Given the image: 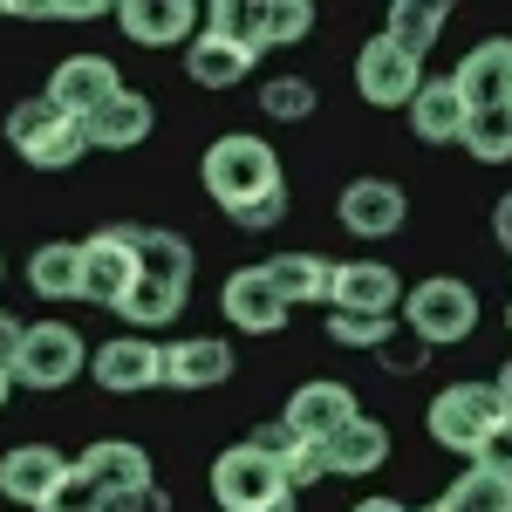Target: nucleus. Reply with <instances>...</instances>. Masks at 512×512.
Returning a JSON list of instances; mask_svg holds the SVG:
<instances>
[{
	"instance_id": "a19ab883",
	"label": "nucleus",
	"mask_w": 512,
	"mask_h": 512,
	"mask_svg": "<svg viewBox=\"0 0 512 512\" xmlns=\"http://www.w3.org/2000/svg\"><path fill=\"white\" fill-rule=\"evenodd\" d=\"M21 335H28L21 321H14V315H0V369H7V376H14V355H21Z\"/></svg>"
},
{
	"instance_id": "473e14b6",
	"label": "nucleus",
	"mask_w": 512,
	"mask_h": 512,
	"mask_svg": "<svg viewBox=\"0 0 512 512\" xmlns=\"http://www.w3.org/2000/svg\"><path fill=\"white\" fill-rule=\"evenodd\" d=\"M396 335V315H328V342L342 349H383Z\"/></svg>"
},
{
	"instance_id": "ea45409f",
	"label": "nucleus",
	"mask_w": 512,
	"mask_h": 512,
	"mask_svg": "<svg viewBox=\"0 0 512 512\" xmlns=\"http://www.w3.org/2000/svg\"><path fill=\"white\" fill-rule=\"evenodd\" d=\"M103 512H171V492L164 485H137V492H110Z\"/></svg>"
},
{
	"instance_id": "de8ad7c7",
	"label": "nucleus",
	"mask_w": 512,
	"mask_h": 512,
	"mask_svg": "<svg viewBox=\"0 0 512 512\" xmlns=\"http://www.w3.org/2000/svg\"><path fill=\"white\" fill-rule=\"evenodd\" d=\"M267 512H294V492H287V499H280V506H267Z\"/></svg>"
},
{
	"instance_id": "1a4fd4ad",
	"label": "nucleus",
	"mask_w": 512,
	"mask_h": 512,
	"mask_svg": "<svg viewBox=\"0 0 512 512\" xmlns=\"http://www.w3.org/2000/svg\"><path fill=\"white\" fill-rule=\"evenodd\" d=\"M335 219H342L355 239H390V233H403V219H410V198H403V185H390V178H349L342 198H335Z\"/></svg>"
},
{
	"instance_id": "f257e3e1",
	"label": "nucleus",
	"mask_w": 512,
	"mask_h": 512,
	"mask_svg": "<svg viewBox=\"0 0 512 512\" xmlns=\"http://www.w3.org/2000/svg\"><path fill=\"white\" fill-rule=\"evenodd\" d=\"M7 151L21 164H35V171H69L76 158H89V130L41 89V96H21L7 110Z\"/></svg>"
},
{
	"instance_id": "6ab92c4d",
	"label": "nucleus",
	"mask_w": 512,
	"mask_h": 512,
	"mask_svg": "<svg viewBox=\"0 0 512 512\" xmlns=\"http://www.w3.org/2000/svg\"><path fill=\"white\" fill-rule=\"evenodd\" d=\"M233 376V349L219 335H185L164 349V390H219Z\"/></svg>"
},
{
	"instance_id": "ddd939ff",
	"label": "nucleus",
	"mask_w": 512,
	"mask_h": 512,
	"mask_svg": "<svg viewBox=\"0 0 512 512\" xmlns=\"http://www.w3.org/2000/svg\"><path fill=\"white\" fill-rule=\"evenodd\" d=\"M69 472H76V465H69L55 444H14V451L0 458V499L41 512V506H48V492H55Z\"/></svg>"
},
{
	"instance_id": "423d86ee",
	"label": "nucleus",
	"mask_w": 512,
	"mask_h": 512,
	"mask_svg": "<svg viewBox=\"0 0 512 512\" xmlns=\"http://www.w3.org/2000/svg\"><path fill=\"white\" fill-rule=\"evenodd\" d=\"M82 369H89V349L69 321H35L21 335V355H14V383L21 390H69Z\"/></svg>"
},
{
	"instance_id": "39448f33",
	"label": "nucleus",
	"mask_w": 512,
	"mask_h": 512,
	"mask_svg": "<svg viewBox=\"0 0 512 512\" xmlns=\"http://www.w3.org/2000/svg\"><path fill=\"white\" fill-rule=\"evenodd\" d=\"M431 437L444 444V451H458V458H478V444L506 424V403H499V390L492 383H451V390L431 396Z\"/></svg>"
},
{
	"instance_id": "37998d69",
	"label": "nucleus",
	"mask_w": 512,
	"mask_h": 512,
	"mask_svg": "<svg viewBox=\"0 0 512 512\" xmlns=\"http://www.w3.org/2000/svg\"><path fill=\"white\" fill-rule=\"evenodd\" d=\"M253 444H260V451H274V458H287V451H294V431H287V424H267Z\"/></svg>"
},
{
	"instance_id": "49530a36",
	"label": "nucleus",
	"mask_w": 512,
	"mask_h": 512,
	"mask_svg": "<svg viewBox=\"0 0 512 512\" xmlns=\"http://www.w3.org/2000/svg\"><path fill=\"white\" fill-rule=\"evenodd\" d=\"M7 390H14V376H7V369H0V403H7Z\"/></svg>"
},
{
	"instance_id": "2f4dec72",
	"label": "nucleus",
	"mask_w": 512,
	"mask_h": 512,
	"mask_svg": "<svg viewBox=\"0 0 512 512\" xmlns=\"http://www.w3.org/2000/svg\"><path fill=\"white\" fill-rule=\"evenodd\" d=\"M315 82L308 76H280V82H267V89H260V110H267V117L274 123H301V117H315Z\"/></svg>"
},
{
	"instance_id": "8fccbe9b",
	"label": "nucleus",
	"mask_w": 512,
	"mask_h": 512,
	"mask_svg": "<svg viewBox=\"0 0 512 512\" xmlns=\"http://www.w3.org/2000/svg\"><path fill=\"white\" fill-rule=\"evenodd\" d=\"M506 328H512V308H506Z\"/></svg>"
},
{
	"instance_id": "79ce46f5",
	"label": "nucleus",
	"mask_w": 512,
	"mask_h": 512,
	"mask_svg": "<svg viewBox=\"0 0 512 512\" xmlns=\"http://www.w3.org/2000/svg\"><path fill=\"white\" fill-rule=\"evenodd\" d=\"M492 239H499V246L512 253V192H506V198H492Z\"/></svg>"
},
{
	"instance_id": "5701e85b",
	"label": "nucleus",
	"mask_w": 512,
	"mask_h": 512,
	"mask_svg": "<svg viewBox=\"0 0 512 512\" xmlns=\"http://www.w3.org/2000/svg\"><path fill=\"white\" fill-rule=\"evenodd\" d=\"M321 451H328V478H369V472H383V458H390V431L376 417H349Z\"/></svg>"
},
{
	"instance_id": "6e6552de",
	"label": "nucleus",
	"mask_w": 512,
	"mask_h": 512,
	"mask_svg": "<svg viewBox=\"0 0 512 512\" xmlns=\"http://www.w3.org/2000/svg\"><path fill=\"white\" fill-rule=\"evenodd\" d=\"M130 287H137V246H130V226H103V233L82 239V301L123 308Z\"/></svg>"
},
{
	"instance_id": "cd10ccee",
	"label": "nucleus",
	"mask_w": 512,
	"mask_h": 512,
	"mask_svg": "<svg viewBox=\"0 0 512 512\" xmlns=\"http://www.w3.org/2000/svg\"><path fill=\"white\" fill-rule=\"evenodd\" d=\"M185 301H192V287L137 274V287L123 294V308H117V315L130 321V328H164V321H178V315H185Z\"/></svg>"
},
{
	"instance_id": "c9c22d12",
	"label": "nucleus",
	"mask_w": 512,
	"mask_h": 512,
	"mask_svg": "<svg viewBox=\"0 0 512 512\" xmlns=\"http://www.w3.org/2000/svg\"><path fill=\"white\" fill-rule=\"evenodd\" d=\"M205 28L226 41H246V48H260L253 41V7H239V0H219V7H205Z\"/></svg>"
},
{
	"instance_id": "f8f14e48",
	"label": "nucleus",
	"mask_w": 512,
	"mask_h": 512,
	"mask_svg": "<svg viewBox=\"0 0 512 512\" xmlns=\"http://www.w3.org/2000/svg\"><path fill=\"white\" fill-rule=\"evenodd\" d=\"M117 28L137 48H192L198 35H205V14H198L192 0H123L117 7Z\"/></svg>"
},
{
	"instance_id": "bb28decb",
	"label": "nucleus",
	"mask_w": 512,
	"mask_h": 512,
	"mask_svg": "<svg viewBox=\"0 0 512 512\" xmlns=\"http://www.w3.org/2000/svg\"><path fill=\"white\" fill-rule=\"evenodd\" d=\"M130 246H137V274L192 287V246L178 233H164V226H130Z\"/></svg>"
},
{
	"instance_id": "4c0bfd02",
	"label": "nucleus",
	"mask_w": 512,
	"mask_h": 512,
	"mask_svg": "<svg viewBox=\"0 0 512 512\" xmlns=\"http://www.w3.org/2000/svg\"><path fill=\"white\" fill-rule=\"evenodd\" d=\"M424 362H431V349H424L417 335H403V328H396L390 342H383V369H390V376H417Z\"/></svg>"
},
{
	"instance_id": "a18cd8bd",
	"label": "nucleus",
	"mask_w": 512,
	"mask_h": 512,
	"mask_svg": "<svg viewBox=\"0 0 512 512\" xmlns=\"http://www.w3.org/2000/svg\"><path fill=\"white\" fill-rule=\"evenodd\" d=\"M492 390H499V403H506V417H512V362L499 369V383H492Z\"/></svg>"
},
{
	"instance_id": "b1692460",
	"label": "nucleus",
	"mask_w": 512,
	"mask_h": 512,
	"mask_svg": "<svg viewBox=\"0 0 512 512\" xmlns=\"http://www.w3.org/2000/svg\"><path fill=\"white\" fill-rule=\"evenodd\" d=\"M260 267H267V280L280 287L287 308H315V301H328V287H335V260H321V253H274Z\"/></svg>"
},
{
	"instance_id": "a211bd4d",
	"label": "nucleus",
	"mask_w": 512,
	"mask_h": 512,
	"mask_svg": "<svg viewBox=\"0 0 512 512\" xmlns=\"http://www.w3.org/2000/svg\"><path fill=\"white\" fill-rule=\"evenodd\" d=\"M82 130H89V151H137V144L158 130V110H151L144 89H123V96H110Z\"/></svg>"
},
{
	"instance_id": "393cba45",
	"label": "nucleus",
	"mask_w": 512,
	"mask_h": 512,
	"mask_svg": "<svg viewBox=\"0 0 512 512\" xmlns=\"http://www.w3.org/2000/svg\"><path fill=\"white\" fill-rule=\"evenodd\" d=\"M28 287L41 301H76L82 294V246L76 239H48L28 253Z\"/></svg>"
},
{
	"instance_id": "7c9ffc66",
	"label": "nucleus",
	"mask_w": 512,
	"mask_h": 512,
	"mask_svg": "<svg viewBox=\"0 0 512 512\" xmlns=\"http://www.w3.org/2000/svg\"><path fill=\"white\" fill-rule=\"evenodd\" d=\"M465 151H472L478 164H506L512 158V103H499V110H472V123H465Z\"/></svg>"
},
{
	"instance_id": "aec40b11",
	"label": "nucleus",
	"mask_w": 512,
	"mask_h": 512,
	"mask_svg": "<svg viewBox=\"0 0 512 512\" xmlns=\"http://www.w3.org/2000/svg\"><path fill=\"white\" fill-rule=\"evenodd\" d=\"M465 123H472V103L458 96L451 76H424L417 103H410V130L424 144H465Z\"/></svg>"
},
{
	"instance_id": "9d476101",
	"label": "nucleus",
	"mask_w": 512,
	"mask_h": 512,
	"mask_svg": "<svg viewBox=\"0 0 512 512\" xmlns=\"http://www.w3.org/2000/svg\"><path fill=\"white\" fill-rule=\"evenodd\" d=\"M89 376L103 383L110 396H144V390H164V349L144 342V335H117L89 355Z\"/></svg>"
},
{
	"instance_id": "2eb2a0df",
	"label": "nucleus",
	"mask_w": 512,
	"mask_h": 512,
	"mask_svg": "<svg viewBox=\"0 0 512 512\" xmlns=\"http://www.w3.org/2000/svg\"><path fill=\"white\" fill-rule=\"evenodd\" d=\"M349 417H362L355 390H349V383H328V376H321V383H301V390L287 396V417H280V424H287L294 437H315V444H328V437L342 431Z\"/></svg>"
},
{
	"instance_id": "0eeeda50",
	"label": "nucleus",
	"mask_w": 512,
	"mask_h": 512,
	"mask_svg": "<svg viewBox=\"0 0 512 512\" xmlns=\"http://www.w3.org/2000/svg\"><path fill=\"white\" fill-rule=\"evenodd\" d=\"M417 89H424V62L403 55L390 35H369L355 48V96H362L369 110H410Z\"/></svg>"
},
{
	"instance_id": "f704fd0d",
	"label": "nucleus",
	"mask_w": 512,
	"mask_h": 512,
	"mask_svg": "<svg viewBox=\"0 0 512 512\" xmlns=\"http://www.w3.org/2000/svg\"><path fill=\"white\" fill-rule=\"evenodd\" d=\"M280 472H287V492H301V485L328 478V451H321L315 437H294V451L280 458Z\"/></svg>"
},
{
	"instance_id": "f3484780",
	"label": "nucleus",
	"mask_w": 512,
	"mask_h": 512,
	"mask_svg": "<svg viewBox=\"0 0 512 512\" xmlns=\"http://www.w3.org/2000/svg\"><path fill=\"white\" fill-rule=\"evenodd\" d=\"M458 96L472 103V110H499V103H512V41L506 35H492V41H478L472 55L458 62Z\"/></svg>"
},
{
	"instance_id": "7ed1b4c3",
	"label": "nucleus",
	"mask_w": 512,
	"mask_h": 512,
	"mask_svg": "<svg viewBox=\"0 0 512 512\" xmlns=\"http://www.w3.org/2000/svg\"><path fill=\"white\" fill-rule=\"evenodd\" d=\"M403 328L424 342V349H451L478 328V294L451 274H431L403 294Z\"/></svg>"
},
{
	"instance_id": "f03ea898",
	"label": "nucleus",
	"mask_w": 512,
	"mask_h": 512,
	"mask_svg": "<svg viewBox=\"0 0 512 512\" xmlns=\"http://www.w3.org/2000/svg\"><path fill=\"white\" fill-rule=\"evenodd\" d=\"M287 178H280V158L267 137H246V130H226V137H212V151H205V192L212 205L233 219L239 205H253V198L280 192Z\"/></svg>"
},
{
	"instance_id": "a878e982",
	"label": "nucleus",
	"mask_w": 512,
	"mask_h": 512,
	"mask_svg": "<svg viewBox=\"0 0 512 512\" xmlns=\"http://www.w3.org/2000/svg\"><path fill=\"white\" fill-rule=\"evenodd\" d=\"M444 21H451V7H444V0H396L383 35H390L403 55H417V62H424V55L437 48V35H444Z\"/></svg>"
},
{
	"instance_id": "4be33fe9",
	"label": "nucleus",
	"mask_w": 512,
	"mask_h": 512,
	"mask_svg": "<svg viewBox=\"0 0 512 512\" xmlns=\"http://www.w3.org/2000/svg\"><path fill=\"white\" fill-rule=\"evenodd\" d=\"M253 62H260V48H246V41H226V35H205L185 48V76L198 89H239V82L253 76Z\"/></svg>"
},
{
	"instance_id": "72a5a7b5",
	"label": "nucleus",
	"mask_w": 512,
	"mask_h": 512,
	"mask_svg": "<svg viewBox=\"0 0 512 512\" xmlns=\"http://www.w3.org/2000/svg\"><path fill=\"white\" fill-rule=\"evenodd\" d=\"M103 499H110V492H103L96 478L69 472L62 485H55V492H48V506H41V512H103Z\"/></svg>"
},
{
	"instance_id": "58836bf2",
	"label": "nucleus",
	"mask_w": 512,
	"mask_h": 512,
	"mask_svg": "<svg viewBox=\"0 0 512 512\" xmlns=\"http://www.w3.org/2000/svg\"><path fill=\"white\" fill-rule=\"evenodd\" d=\"M472 465H478V472H492V478H512V417H506L492 437H485V444H478Z\"/></svg>"
},
{
	"instance_id": "09e8293b",
	"label": "nucleus",
	"mask_w": 512,
	"mask_h": 512,
	"mask_svg": "<svg viewBox=\"0 0 512 512\" xmlns=\"http://www.w3.org/2000/svg\"><path fill=\"white\" fill-rule=\"evenodd\" d=\"M0 280H7V260H0Z\"/></svg>"
},
{
	"instance_id": "c03bdc74",
	"label": "nucleus",
	"mask_w": 512,
	"mask_h": 512,
	"mask_svg": "<svg viewBox=\"0 0 512 512\" xmlns=\"http://www.w3.org/2000/svg\"><path fill=\"white\" fill-rule=\"evenodd\" d=\"M349 512H410V506H403V499H355Z\"/></svg>"
},
{
	"instance_id": "412c9836",
	"label": "nucleus",
	"mask_w": 512,
	"mask_h": 512,
	"mask_svg": "<svg viewBox=\"0 0 512 512\" xmlns=\"http://www.w3.org/2000/svg\"><path fill=\"white\" fill-rule=\"evenodd\" d=\"M76 472L96 478L103 492H137V485H158V478H151V451H144V444H130V437H96V444L76 458Z\"/></svg>"
},
{
	"instance_id": "c85d7f7f",
	"label": "nucleus",
	"mask_w": 512,
	"mask_h": 512,
	"mask_svg": "<svg viewBox=\"0 0 512 512\" xmlns=\"http://www.w3.org/2000/svg\"><path fill=\"white\" fill-rule=\"evenodd\" d=\"M308 28H315L308 0H253V41H260V55L267 48H294Z\"/></svg>"
},
{
	"instance_id": "20e7f679",
	"label": "nucleus",
	"mask_w": 512,
	"mask_h": 512,
	"mask_svg": "<svg viewBox=\"0 0 512 512\" xmlns=\"http://www.w3.org/2000/svg\"><path fill=\"white\" fill-rule=\"evenodd\" d=\"M212 499H219V512H267L287 499V472H280L274 451H260L253 437L226 444L212 458Z\"/></svg>"
},
{
	"instance_id": "c756f323",
	"label": "nucleus",
	"mask_w": 512,
	"mask_h": 512,
	"mask_svg": "<svg viewBox=\"0 0 512 512\" xmlns=\"http://www.w3.org/2000/svg\"><path fill=\"white\" fill-rule=\"evenodd\" d=\"M431 512H512V478H492V472H465L444 485V499Z\"/></svg>"
},
{
	"instance_id": "e433bc0d",
	"label": "nucleus",
	"mask_w": 512,
	"mask_h": 512,
	"mask_svg": "<svg viewBox=\"0 0 512 512\" xmlns=\"http://www.w3.org/2000/svg\"><path fill=\"white\" fill-rule=\"evenodd\" d=\"M287 219V185L280 192H267V198H253V205H239L233 212V226L239 233H267V226H280Z\"/></svg>"
},
{
	"instance_id": "9b49d317",
	"label": "nucleus",
	"mask_w": 512,
	"mask_h": 512,
	"mask_svg": "<svg viewBox=\"0 0 512 512\" xmlns=\"http://www.w3.org/2000/svg\"><path fill=\"white\" fill-rule=\"evenodd\" d=\"M219 315L233 321L239 335H280L294 308L280 301V287L267 280V267H239V274L219 287Z\"/></svg>"
},
{
	"instance_id": "4468645a",
	"label": "nucleus",
	"mask_w": 512,
	"mask_h": 512,
	"mask_svg": "<svg viewBox=\"0 0 512 512\" xmlns=\"http://www.w3.org/2000/svg\"><path fill=\"white\" fill-rule=\"evenodd\" d=\"M48 96H55L69 117L89 123L110 96H123V76H117V62H110V55H69V62L48 76Z\"/></svg>"
},
{
	"instance_id": "dca6fc26",
	"label": "nucleus",
	"mask_w": 512,
	"mask_h": 512,
	"mask_svg": "<svg viewBox=\"0 0 512 512\" xmlns=\"http://www.w3.org/2000/svg\"><path fill=\"white\" fill-rule=\"evenodd\" d=\"M396 301H403V280L383 260H342L335 267V287H328L335 315H396Z\"/></svg>"
}]
</instances>
